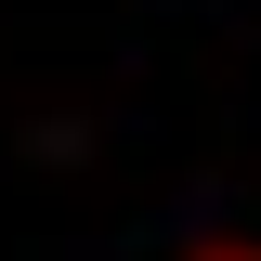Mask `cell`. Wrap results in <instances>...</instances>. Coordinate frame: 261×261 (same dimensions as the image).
I'll return each mask as SVG.
<instances>
[{
    "label": "cell",
    "instance_id": "obj_1",
    "mask_svg": "<svg viewBox=\"0 0 261 261\" xmlns=\"http://www.w3.org/2000/svg\"><path fill=\"white\" fill-rule=\"evenodd\" d=\"M196 261H261V248H248V235H222V248H196Z\"/></svg>",
    "mask_w": 261,
    "mask_h": 261
}]
</instances>
